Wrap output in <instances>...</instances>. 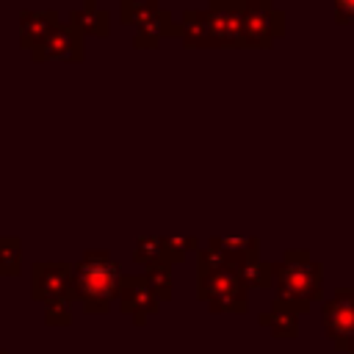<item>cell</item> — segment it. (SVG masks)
I'll list each match as a JSON object with an SVG mask.
<instances>
[{
  "label": "cell",
  "instance_id": "cell-20",
  "mask_svg": "<svg viewBox=\"0 0 354 354\" xmlns=\"http://www.w3.org/2000/svg\"><path fill=\"white\" fill-rule=\"evenodd\" d=\"M243 6H246V0H210V8H216V11H232V14H241Z\"/></svg>",
  "mask_w": 354,
  "mask_h": 354
},
{
  "label": "cell",
  "instance_id": "cell-4",
  "mask_svg": "<svg viewBox=\"0 0 354 354\" xmlns=\"http://www.w3.org/2000/svg\"><path fill=\"white\" fill-rule=\"evenodd\" d=\"M180 33L185 47H243L241 14L232 11H185Z\"/></svg>",
  "mask_w": 354,
  "mask_h": 354
},
{
  "label": "cell",
  "instance_id": "cell-1",
  "mask_svg": "<svg viewBox=\"0 0 354 354\" xmlns=\"http://www.w3.org/2000/svg\"><path fill=\"white\" fill-rule=\"evenodd\" d=\"M196 299L205 301L210 313H246L249 307L238 266L210 249L196 252Z\"/></svg>",
  "mask_w": 354,
  "mask_h": 354
},
{
  "label": "cell",
  "instance_id": "cell-5",
  "mask_svg": "<svg viewBox=\"0 0 354 354\" xmlns=\"http://www.w3.org/2000/svg\"><path fill=\"white\" fill-rule=\"evenodd\" d=\"M30 296L44 304H72L75 299V266L72 263H33Z\"/></svg>",
  "mask_w": 354,
  "mask_h": 354
},
{
  "label": "cell",
  "instance_id": "cell-18",
  "mask_svg": "<svg viewBox=\"0 0 354 354\" xmlns=\"http://www.w3.org/2000/svg\"><path fill=\"white\" fill-rule=\"evenodd\" d=\"M44 324H50V326H69L72 324L69 304H47L44 307Z\"/></svg>",
  "mask_w": 354,
  "mask_h": 354
},
{
  "label": "cell",
  "instance_id": "cell-15",
  "mask_svg": "<svg viewBox=\"0 0 354 354\" xmlns=\"http://www.w3.org/2000/svg\"><path fill=\"white\" fill-rule=\"evenodd\" d=\"M238 271H241V279H243L246 290L249 288L252 290H266V288L274 285V263H266L260 257H249L246 263L238 266Z\"/></svg>",
  "mask_w": 354,
  "mask_h": 354
},
{
  "label": "cell",
  "instance_id": "cell-10",
  "mask_svg": "<svg viewBox=\"0 0 354 354\" xmlns=\"http://www.w3.org/2000/svg\"><path fill=\"white\" fill-rule=\"evenodd\" d=\"M83 39L86 36L80 30H75L72 25H58L30 50V55H33V61H69V64H75V61H83V55H86Z\"/></svg>",
  "mask_w": 354,
  "mask_h": 354
},
{
  "label": "cell",
  "instance_id": "cell-9",
  "mask_svg": "<svg viewBox=\"0 0 354 354\" xmlns=\"http://www.w3.org/2000/svg\"><path fill=\"white\" fill-rule=\"evenodd\" d=\"M116 301H119V310H122L124 315H130L138 326H144V324L160 310V301H158V296L149 290L144 274H122Z\"/></svg>",
  "mask_w": 354,
  "mask_h": 354
},
{
  "label": "cell",
  "instance_id": "cell-21",
  "mask_svg": "<svg viewBox=\"0 0 354 354\" xmlns=\"http://www.w3.org/2000/svg\"><path fill=\"white\" fill-rule=\"evenodd\" d=\"M346 354H354V340H351V346H348V351Z\"/></svg>",
  "mask_w": 354,
  "mask_h": 354
},
{
  "label": "cell",
  "instance_id": "cell-19",
  "mask_svg": "<svg viewBox=\"0 0 354 354\" xmlns=\"http://www.w3.org/2000/svg\"><path fill=\"white\" fill-rule=\"evenodd\" d=\"M332 6H335V19L340 25L354 22V0H332Z\"/></svg>",
  "mask_w": 354,
  "mask_h": 354
},
{
  "label": "cell",
  "instance_id": "cell-6",
  "mask_svg": "<svg viewBox=\"0 0 354 354\" xmlns=\"http://www.w3.org/2000/svg\"><path fill=\"white\" fill-rule=\"evenodd\" d=\"M324 335L337 351H348L354 340V288H337L321 307Z\"/></svg>",
  "mask_w": 354,
  "mask_h": 354
},
{
  "label": "cell",
  "instance_id": "cell-13",
  "mask_svg": "<svg viewBox=\"0 0 354 354\" xmlns=\"http://www.w3.org/2000/svg\"><path fill=\"white\" fill-rule=\"evenodd\" d=\"M108 19H111L108 11L100 8L94 0H83L80 8L69 11V25L83 36H108V28H111Z\"/></svg>",
  "mask_w": 354,
  "mask_h": 354
},
{
  "label": "cell",
  "instance_id": "cell-3",
  "mask_svg": "<svg viewBox=\"0 0 354 354\" xmlns=\"http://www.w3.org/2000/svg\"><path fill=\"white\" fill-rule=\"evenodd\" d=\"M119 282L122 268L102 249L86 252L83 260L75 266V299L83 304V313L88 315H102L111 310L119 293Z\"/></svg>",
  "mask_w": 354,
  "mask_h": 354
},
{
  "label": "cell",
  "instance_id": "cell-8",
  "mask_svg": "<svg viewBox=\"0 0 354 354\" xmlns=\"http://www.w3.org/2000/svg\"><path fill=\"white\" fill-rule=\"evenodd\" d=\"M119 17L124 25H133L136 33H152L158 39L180 33V25L171 22V14L158 6V0H122Z\"/></svg>",
  "mask_w": 354,
  "mask_h": 354
},
{
  "label": "cell",
  "instance_id": "cell-2",
  "mask_svg": "<svg viewBox=\"0 0 354 354\" xmlns=\"http://www.w3.org/2000/svg\"><path fill=\"white\" fill-rule=\"evenodd\" d=\"M274 299L301 315L324 296V266L307 252L290 249L279 263H274Z\"/></svg>",
  "mask_w": 354,
  "mask_h": 354
},
{
  "label": "cell",
  "instance_id": "cell-14",
  "mask_svg": "<svg viewBox=\"0 0 354 354\" xmlns=\"http://www.w3.org/2000/svg\"><path fill=\"white\" fill-rule=\"evenodd\" d=\"M207 249L216 252V254H221L227 263L241 266L249 257H257L260 254V241L257 238H210Z\"/></svg>",
  "mask_w": 354,
  "mask_h": 354
},
{
  "label": "cell",
  "instance_id": "cell-22",
  "mask_svg": "<svg viewBox=\"0 0 354 354\" xmlns=\"http://www.w3.org/2000/svg\"><path fill=\"white\" fill-rule=\"evenodd\" d=\"M0 354H6V351H3V348H0Z\"/></svg>",
  "mask_w": 354,
  "mask_h": 354
},
{
  "label": "cell",
  "instance_id": "cell-12",
  "mask_svg": "<svg viewBox=\"0 0 354 354\" xmlns=\"http://www.w3.org/2000/svg\"><path fill=\"white\" fill-rule=\"evenodd\" d=\"M260 326H266L277 340H296L299 337V313L285 307L282 301H271L268 313H260Z\"/></svg>",
  "mask_w": 354,
  "mask_h": 354
},
{
  "label": "cell",
  "instance_id": "cell-11",
  "mask_svg": "<svg viewBox=\"0 0 354 354\" xmlns=\"http://www.w3.org/2000/svg\"><path fill=\"white\" fill-rule=\"evenodd\" d=\"M61 22H58V11L53 8H41V11H19V44L25 50H33L50 30H55Z\"/></svg>",
  "mask_w": 354,
  "mask_h": 354
},
{
  "label": "cell",
  "instance_id": "cell-7",
  "mask_svg": "<svg viewBox=\"0 0 354 354\" xmlns=\"http://www.w3.org/2000/svg\"><path fill=\"white\" fill-rule=\"evenodd\" d=\"M243 47H271L277 36H282V14L271 6V0H246L241 8Z\"/></svg>",
  "mask_w": 354,
  "mask_h": 354
},
{
  "label": "cell",
  "instance_id": "cell-16",
  "mask_svg": "<svg viewBox=\"0 0 354 354\" xmlns=\"http://www.w3.org/2000/svg\"><path fill=\"white\" fill-rule=\"evenodd\" d=\"M22 271V241L0 235V277H17Z\"/></svg>",
  "mask_w": 354,
  "mask_h": 354
},
{
  "label": "cell",
  "instance_id": "cell-17",
  "mask_svg": "<svg viewBox=\"0 0 354 354\" xmlns=\"http://www.w3.org/2000/svg\"><path fill=\"white\" fill-rule=\"evenodd\" d=\"M144 279L149 285V290L158 296V301H169L171 293H174V282H171V266L160 263V266H149L144 268Z\"/></svg>",
  "mask_w": 354,
  "mask_h": 354
}]
</instances>
